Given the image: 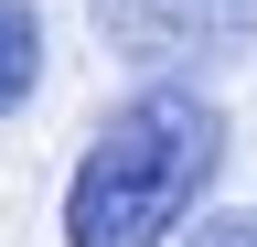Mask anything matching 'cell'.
Returning <instances> with one entry per match:
<instances>
[{
	"instance_id": "obj_1",
	"label": "cell",
	"mask_w": 257,
	"mask_h": 247,
	"mask_svg": "<svg viewBox=\"0 0 257 247\" xmlns=\"http://www.w3.org/2000/svg\"><path fill=\"white\" fill-rule=\"evenodd\" d=\"M214 172H225V108L193 86H140L128 108H107V129L64 183V247H161L172 226H193Z\"/></svg>"
},
{
	"instance_id": "obj_2",
	"label": "cell",
	"mask_w": 257,
	"mask_h": 247,
	"mask_svg": "<svg viewBox=\"0 0 257 247\" xmlns=\"http://www.w3.org/2000/svg\"><path fill=\"white\" fill-rule=\"evenodd\" d=\"M86 11L128 65H193V54H236L257 33V0H86Z\"/></svg>"
},
{
	"instance_id": "obj_4",
	"label": "cell",
	"mask_w": 257,
	"mask_h": 247,
	"mask_svg": "<svg viewBox=\"0 0 257 247\" xmlns=\"http://www.w3.org/2000/svg\"><path fill=\"white\" fill-rule=\"evenodd\" d=\"M182 247H257V215H204Z\"/></svg>"
},
{
	"instance_id": "obj_3",
	"label": "cell",
	"mask_w": 257,
	"mask_h": 247,
	"mask_svg": "<svg viewBox=\"0 0 257 247\" xmlns=\"http://www.w3.org/2000/svg\"><path fill=\"white\" fill-rule=\"evenodd\" d=\"M32 86H43V22H32V0H0V118Z\"/></svg>"
}]
</instances>
